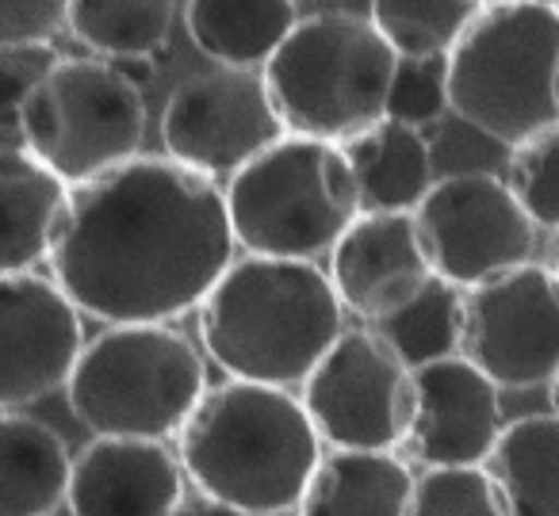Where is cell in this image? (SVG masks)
<instances>
[{"instance_id":"2e32d148","label":"cell","mask_w":559,"mask_h":516,"mask_svg":"<svg viewBox=\"0 0 559 516\" xmlns=\"http://www.w3.org/2000/svg\"><path fill=\"white\" fill-rule=\"evenodd\" d=\"M185 463L165 440L96 436L73 459V516H173L185 501Z\"/></svg>"},{"instance_id":"83f0119b","label":"cell","mask_w":559,"mask_h":516,"mask_svg":"<svg viewBox=\"0 0 559 516\" xmlns=\"http://www.w3.org/2000/svg\"><path fill=\"white\" fill-rule=\"evenodd\" d=\"M449 108V81H444V58L437 62H403L395 88H391V119L426 127Z\"/></svg>"},{"instance_id":"7c38bea8","label":"cell","mask_w":559,"mask_h":516,"mask_svg":"<svg viewBox=\"0 0 559 516\" xmlns=\"http://www.w3.org/2000/svg\"><path fill=\"white\" fill-rule=\"evenodd\" d=\"M284 134L261 73L230 65L188 77L162 116L165 154L215 180L246 169Z\"/></svg>"},{"instance_id":"6da1fadb","label":"cell","mask_w":559,"mask_h":516,"mask_svg":"<svg viewBox=\"0 0 559 516\" xmlns=\"http://www.w3.org/2000/svg\"><path fill=\"white\" fill-rule=\"evenodd\" d=\"M226 188L165 157H131L73 184L50 249V279L108 325L200 310L234 264Z\"/></svg>"},{"instance_id":"9c48e42d","label":"cell","mask_w":559,"mask_h":516,"mask_svg":"<svg viewBox=\"0 0 559 516\" xmlns=\"http://www.w3.org/2000/svg\"><path fill=\"white\" fill-rule=\"evenodd\" d=\"M319 436L342 452H395L414 413V368L372 329H345L304 383Z\"/></svg>"},{"instance_id":"f1b7e54d","label":"cell","mask_w":559,"mask_h":516,"mask_svg":"<svg viewBox=\"0 0 559 516\" xmlns=\"http://www.w3.org/2000/svg\"><path fill=\"white\" fill-rule=\"evenodd\" d=\"M0 73H4V104L16 111L43 81L55 73L62 58L55 55L50 43H0Z\"/></svg>"},{"instance_id":"5bb4252c","label":"cell","mask_w":559,"mask_h":516,"mask_svg":"<svg viewBox=\"0 0 559 516\" xmlns=\"http://www.w3.org/2000/svg\"><path fill=\"white\" fill-rule=\"evenodd\" d=\"M502 386L464 352L414 368L406 452L421 467H483L502 436Z\"/></svg>"},{"instance_id":"30bf717a","label":"cell","mask_w":559,"mask_h":516,"mask_svg":"<svg viewBox=\"0 0 559 516\" xmlns=\"http://www.w3.org/2000/svg\"><path fill=\"white\" fill-rule=\"evenodd\" d=\"M418 218L433 272L460 291L528 264L536 223L513 188L490 172H460L429 188Z\"/></svg>"},{"instance_id":"484cf974","label":"cell","mask_w":559,"mask_h":516,"mask_svg":"<svg viewBox=\"0 0 559 516\" xmlns=\"http://www.w3.org/2000/svg\"><path fill=\"white\" fill-rule=\"evenodd\" d=\"M411 516H510L487 467H429L414 482Z\"/></svg>"},{"instance_id":"3957f363","label":"cell","mask_w":559,"mask_h":516,"mask_svg":"<svg viewBox=\"0 0 559 516\" xmlns=\"http://www.w3.org/2000/svg\"><path fill=\"white\" fill-rule=\"evenodd\" d=\"M342 295L314 261L246 253L200 307V340L230 379L304 386L342 337Z\"/></svg>"},{"instance_id":"9a60e30c","label":"cell","mask_w":559,"mask_h":516,"mask_svg":"<svg viewBox=\"0 0 559 516\" xmlns=\"http://www.w3.org/2000/svg\"><path fill=\"white\" fill-rule=\"evenodd\" d=\"M342 307L365 325H380L406 310L437 279L433 261L411 211H365L330 253Z\"/></svg>"},{"instance_id":"603a6c76","label":"cell","mask_w":559,"mask_h":516,"mask_svg":"<svg viewBox=\"0 0 559 516\" xmlns=\"http://www.w3.org/2000/svg\"><path fill=\"white\" fill-rule=\"evenodd\" d=\"M177 0H73L70 32L96 58H154L169 43Z\"/></svg>"},{"instance_id":"4316f807","label":"cell","mask_w":559,"mask_h":516,"mask_svg":"<svg viewBox=\"0 0 559 516\" xmlns=\"http://www.w3.org/2000/svg\"><path fill=\"white\" fill-rule=\"evenodd\" d=\"M506 184L536 226L559 233V123L513 146Z\"/></svg>"},{"instance_id":"7402d4cb","label":"cell","mask_w":559,"mask_h":516,"mask_svg":"<svg viewBox=\"0 0 559 516\" xmlns=\"http://www.w3.org/2000/svg\"><path fill=\"white\" fill-rule=\"evenodd\" d=\"M483 467L510 516H559V413L510 421Z\"/></svg>"},{"instance_id":"ac0fdd59","label":"cell","mask_w":559,"mask_h":516,"mask_svg":"<svg viewBox=\"0 0 559 516\" xmlns=\"http://www.w3.org/2000/svg\"><path fill=\"white\" fill-rule=\"evenodd\" d=\"M360 188L365 211H418L433 180V149L421 127L380 119L368 131L342 142Z\"/></svg>"},{"instance_id":"f546056e","label":"cell","mask_w":559,"mask_h":516,"mask_svg":"<svg viewBox=\"0 0 559 516\" xmlns=\"http://www.w3.org/2000/svg\"><path fill=\"white\" fill-rule=\"evenodd\" d=\"M73 0H0V43H50Z\"/></svg>"},{"instance_id":"5b68a950","label":"cell","mask_w":559,"mask_h":516,"mask_svg":"<svg viewBox=\"0 0 559 516\" xmlns=\"http://www.w3.org/2000/svg\"><path fill=\"white\" fill-rule=\"evenodd\" d=\"M399 65L403 58L368 16L322 12L299 20L261 77L288 134L349 142L388 119Z\"/></svg>"},{"instance_id":"d590c367","label":"cell","mask_w":559,"mask_h":516,"mask_svg":"<svg viewBox=\"0 0 559 516\" xmlns=\"http://www.w3.org/2000/svg\"><path fill=\"white\" fill-rule=\"evenodd\" d=\"M556 100H559V73H556Z\"/></svg>"},{"instance_id":"d6a6232c","label":"cell","mask_w":559,"mask_h":516,"mask_svg":"<svg viewBox=\"0 0 559 516\" xmlns=\"http://www.w3.org/2000/svg\"><path fill=\"white\" fill-rule=\"evenodd\" d=\"M551 272L559 276V233H556V241H551Z\"/></svg>"},{"instance_id":"ffe728a7","label":"cell","mask_w":559,"mask_h":516,"mask_svg":"<svg viewBox=\"0 0 559 516\" xmlns=\"http://www.w3.org/2000/svg\"><path fill=\"white\" fill-rule=\"evenodd\" d=\"M73 459L50 424L4 409L0 421V516H50L70 501Z\"/></svg>"},{"instance_id":"4dcf8cb0","label":"cell","mask_w":559,"mask_h":516,"mask_svg":"<svg viewBox=\"0 0 559 516\" xmlns=\"http://www.w3.org/2000/svg\"><path fill=\"white\" fill-rule=\"evenodd\" d=\"M173 516H249V513H241V508H234V505H223V501H215V497H192V501H180L177 508H173Z\"/></svg>"},{"instance_id":"7a4b0ae2","label":"cell","mask_w":559,"mask_h":516,"mask_svg":"<svg viewBox=\"0 0 559 516\" xmlns=\"http://www.w3.org/2000/svg\"><path fill=\"white\" fill-rule=\"evenodd\" d=\"M322 444L304 398L246 379L207 386L177 432L188 482L249 516L296 508L322 463Z\"/></svg>"},{"instance_id":"cb8c5ba5","label":"cell","mask_w":559,"mask_h":516,"mask_svg":"<svg viewBox=\"0 0 559 516\" xmlns=\"http://www.w3.org/2000/svg\"><path fill=\"white\" fill-rule=\"evenodd\" d=\"M490 0H372L368 20L403 62L449 58Z\"/></svg>"},{"instance_id":"1f68e13d","label":"cell","mask_w":559,"mask_h":516,"mask_svg":"<svg viewBox=\"0 0 559 516\" xmlns=\"http://www.w3.org/2000/svg\"><path fill=\"white\" fill-rule=\"evenodd\" d=\"M548 398H551V409L559 413V371H556V379L548 383Z\"/></svg>"},{"instance_id":"e575fe53","label":"cell","mask_w":559,"mask_h":516,"mask_svg":"<svg viewBox=\"0 0 559 516\" xmlns=\"http://www.w3.org/2000/svg\"><path fill=\"white\" fill-rule=\"evenodd\" d=\"M548 4H551V9H556V16H559V0H548Z\"/></svg>"},{"instance_id":"8fae6325","label":"cell","mask_w":559,"mask_h":516,"mask_svg":"<svg viewBox=\"0 0 559 516\" xmlns=\"http://www.w3.org/2000/svg\"><path fill=\"white\" fill-rule=\"evenodd\" d=\"M460 352L498 386H548L559 371V276L521 264L464 291Z\"/></svg>"},{"instance_id":"d4e9b609","label":"cell","mask_w":559,"mask_h":516,"mask_svg":"<svg viewBox=\"0 0 559 516\" xmlns=\"http://www.w3.org/2000/svg\"><path fill=\"white\" fill-rule=\"evenodd\" d=\"M411 368L444 360L460 352V329H464V291L437 276L418 299L395 317L372 325Z\"/></svg>"},{"instance_id":"277c9868","label":"cell","mask_w":559,"mask_h":516,"mask_svg":"<svg viewBox=\"0 0 559 516\" xmlns=\"http://www.w3.org/2000/svg\"><path fill=\"white\" fill-rule=\"evenodd\" d=\"M559 16L548 0H490L444 58L449 111L502 146L559 123Z\"/></svg>"},{"instance_id":"44dd1931","label":"cell","mask_w":559,"mask_h":516,"mask_svg":"<svg viewBox=\"0 0 559 516\" xmlns=\"http://www.w3.org/2000/svg\"><path fill=\"white\" fill-rule=\"evenodd\" d=\"M185 24L192 43L215 65L257 70L296 32V0H188Z\"/></svg>"},{"instance_id":"836d02e7","label":"cell","mask_w":559,"mask_h":516,"mask_svg":"<svg viewBox=\"0 0 559 516\" xmlns=\"http://www.w3.org/2000/svg\"><path fill=\"white\" fill-rule=\"evenodd\" d=\"M269 516H304V513H299V505H296V508H280V513H269Z\"/></svg>"},{"instance_id":"d6986e66","label":"cell","mask_w":559,"mask_h":516,"mask_svg":"<svg viewBox=\"0 0 559 516\" xmlns=\"http://www.w3.org/2000/svg\"><path fill=\"white\" fill-rule=\"evenodd\" d=\"M414 482L395 452H342L322 455L319 470L299 501L304 516H411Z\"/></svg>"},{"instance_id":"4fadbf2b","label":"cell","mask_w":559,"mask_h":516,"mask_svg":"<svg viewBox=\"0 0 559 516\" xmlns=\"http://www.w3.org/2000/svg\"><path fill=\"white\" fill-rule=\"evenodd\" d=\"M85 356L81 307L39 272H9L0 284V401L24 409L70 386Z\"/></svg>"},{"instance_id":"8992f818","label":"cell","mask_w":559,"mask_h":516,"mask_svg":"<svg viewBox=\"0 0 559 516\" xmlns=\"http://www.w3.org/2000/svg\"><path fill=\"white\" fill-rule=\"evenodd\" d=\"M234 238L253 256L319 261L365 215L342 142L284 134L226 180Z\"/></svg>"},{"instance_id":"e0dca14e","label":"cell","mask_w":559,"mask_h":516,"mask_svg":"<svg viewBox=\"0 0 559 516\" xmlns=\"http://www.w3.org/2000/svg\"><path fill=\"white\" fill-rule=\"evenodd\" d=\"M73 184L62 180L47 161L20 146L0 149V203H4V245L0 264L9 272H35L50 261V249L62 230Z\"/></svg>"},{"instance_id":"52a82bcc","label":"cell","mask_w":559,"mask_h":516,"mask_svg":"<svg viewBox=\"0 0 559 516\" xmlns=\"http://www.w3.org/2000/svg\"><path fill=\"white\" fill-rule=\"evenodd\" d=\"M66 394L93 436L165 440L207 394V368L169 322L108 325L85 345Z\"/></svg>"},{"instance_id":"ba28073f","label":"cell","mask_w":559,"mask_h":516,"mask_svg":"<svg viewBox=\"0 0 559 516\" xmlns=\"http://www.w3.org/2000/svg\"><path fill=\"white\" fill-rule=\"evenodd\" d=\"M24 146L70 184H85L139 157L146 100L108 58H62L16 108Z\"/></svg>"}]
</instances>
